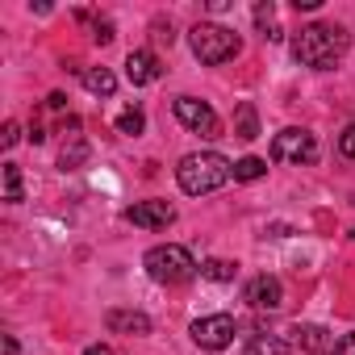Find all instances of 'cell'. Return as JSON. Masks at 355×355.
Here are the masks:
<instances>
[{
    "label": "cell",
    "instance_id": "6da1fadb",
    "mask_svg": "<svg viewBox=\"0 0 355 355\" xmlns=\"http://www.w3.org/2000/svg\"><path fill=\"white\" fill-rule=\"evenodd\" d=\"M351 46V34L343 26H326V21H313V26H301V34L293 38V59L301 67H313V71H330Z\"/></svg>",
    "mask_w": 355,
    "mask_h": 355
},
{
    "label": "cell",
    "instance_id": "7a4b0ae2",
    "mask_svg": "<svg viewBox=\"0 0 355 355\" xmlns=\"http://www.w3.org/2000/svg\"><path fill=\"white\" fill-rule=\"evenodd\" d=\"M175 180H180V189L189 197H205V193H218L222 184L234 180V163L218 150H193L175 167Z\"/></svg>",
    "mask_w": 355,
    "mask_h": 355
},
{
    "label": "cell",
    "instance_id": "3957f363",
    "mask_svg": "<svg viewBox=\"0 0 355 355\" xmlns=\"http://www.w3.org/2000/svg\"><path fill=\"white\" fill-rule=\"evenodd\" d=\"M142 268H146V276L155 280V284H184V280H193L197 272H201V263L189 255V247H180V243H163V247H150L146 255H142Z\"/></svg>",
    "mask_w": 355,
    "mask_h": 355
},
{
    "label": "cell",
    "instance_id": "277c9868",
    "mask_svg": "<svg viewBox=\"0 0 355 355\" xmlns=\"http://www.w3.org/2000/svg\"><path fill=\"white\" fill-rule=\"evenodd\" d=\"M189 46H193V55H197L201 63H209V67L230 63V59L243 51L239 34L226 30V26H218V21H197V26L189 30Z\"/></svg>",
    "mask_w": 355,
    "mask_h": 355
},
{
    "label": "cell",
    "instance_id": "5b68a950",
    "mask_svg": "<svg viewBox=\"0 0 355 355\" xmlns=\"http://www.w3.org/2000/svg\"><path fill=\"white\" fill-rule=\"evenodd\" d=\"M171 109H175V121H180L184 130H193L201 138H222V117L205 101H197V96H175Z\"/></svg>",
    "mask_w": 355,
    "mask_h": 355
},
{
    "label": "cell",
    "instance_id": "8992f818",
    "mask_svg": "<svg viewBox=\"0 0 355 355\" xmlns=\"http://www.w3.org/2000/svg\"><path fill=\"white\" fill-rule=\"evenodd\" d=\"M272 159L276 163H313L318 159V138L301 125H288L272 138Z\"/></svg>",
    "mask_w": 355,
    "mask_h": 355
},
{
    "label": "cell",
    "instance_id": "52a82bcc",
    "mask_svg": "<svg viewBox=\"0 0 355 355\" xmlns=\"http://www.w3.org/2000/svg\"><path fill=\"white\" fill-rule=\"evenodd\" d=\"M234 334H239V326H234L230 313H209V318L193 322V343L205 347V351H226L234 343Z\"/></svg>",
    "mask_w": 355,
    "mask_h": 355
},
{
    "label": "cell",
    "instance_id": "ba28073f",
    "mask_svg": "<svg viewBox=\"0 0 355 355\" xmlns=\"http://www.w3.org/2000/svg\"><path fill=\"white\" fill-rule=\"evenodd\" d=\"M125 222H134L142 230H167L175 222V209L167 201H138V205L125 209Z\"/></svg>",
    "mask_w": 355,
    "mask_h": 355
},
{
    "label": "cell",
    "instance_id": "9c48e42d",
    "mask_svg": "<svg viewBox=\"0 0 355 355\" xmlns=\"http://www.w3.org/2000/svg\"><path fill=\"white\" fill-rule=\"evenodd\" d=\"M243 301H247L251 309H280V305H284V288H280L276 276H255V280H247Z\"/></svg>",
    "mask_w": 355,
    "mask_h": 355
},
{
    "label": "cell",
    "instance_id": "30bf717a",
    "mask_svg": "<svg viewBox=\"0 0 355 355\" xmlns=\"http://www.w3.org/2000/svg\"><path fill=\"white\" fill-rule=\"evenodd\" d=\"M159 76H163V67H159V59H155L150 51H130V55H125V80H130L134 88L155 84Z\"/></svg>",
    "mask_w": 355,
    "mask_h": 355
},
{
    "label": "cell",
    "instance_id": "8fae6325",
    "mask_svg": "<svg viewBox=\"0 0 355 355\" xmlns=\"http://www.w3.org/2000/svg\"><path fill=\"white\" fill-rule=\"evenodd\" d=\"M105 326H109L113 334H130V338L150 334V318H146L142 309H109V313H105Z\"/></svg>",
    "mask_w": 355,
    "mask_h": 355
},
{
    "label": "cell",
    "instance_id": "7c38bea8",
    "mask_svg": "<svg viewBox=\"0 0 355 355\" xmlns=\"http://www.w3.org/2000/svg\"><path fill=\"white\" fill-rule=\"evenodd\" d=\"M293 338H297L305 351H313V355H322V351H338V343H334V334H330L326 326H293Z\"/></svg>",
    "mask_w": 355,
    "mask_h": 355
},
{
    "label": "cell",
    "instance_id": "4fadbf2b",
    "mask_svg": "<svg viewBox=\"0 0 355 355\" xmlns=\"http://www.w3.org/2000/svg\"><path fill=\"white\" fill-rule=\"evenodd\" d=\"M243 355H293V347L280 334H255V338H247Z\"/></svg>",
    "mask_w": 355,
    "mask_h": 355
},
{
    "label": "cell",
    "instance_id": "5bb4252c",
    "mask_svg": "<svg viewBox=\"0 0 355 355\" xmlns=\"http://www.w3.org/2000/svg\"><path fill=\"white\" fill-rule=\"evenodd\" d=\"M84 88H88L92 96H113V92H117V76H113L109 67H88V71H84Z\"/></svg>",
    "mask_w": 355,
    "mask_h": 355
},
{
    "label": "cell",
    "instance_id": "9a60e30c",
    "mask_svg": "<svg viewBox=\"0 0 355 355\" xmlns=\"http://www.w3.org/2000/svg\"><path fill=\"white\" fill-rule=\"evenodd\" d=\"M255 26H259V34H263L268 42H280V38H284V30H280V21H276V9H272V0H259V5H255Z\"/></svg>",
    "mask_w": 355,
    "mask_h": 355
},
{
    "label": "cell",
    "instance_id": "2e32d148",
    "mask_svg": "<svg viewBox=\"0 0 355 355\" xmlns=\"http://www.w3.org/2000/svg\"><path fill=\"white\" fill-rule=\"evenodd\" d=\"M259 175H268V163L259 155H247V159L234 163V180L239 184H251V180H259Z\"/></svg>",
    "mask_w": 355,
    "mask_h": 355
},
{
    "label": "cell",
    "instance_id": "e0dca14e",
    "mask_svg": "<svg viewBox=\"0 0 355 355\" xmlns=\"http://www.w3.org/2000/svg\"><path fill=\"white\" fill-rule=\"evenodd\" d=\"M84 159H88V142H84V138H71V142H63V155H59V167H63V171H76V167H84Z\"/></svg>",
    "mask_w": 355,
    "mask_h": 355
},
{
    "label": "cell",
    "instance_id": "ac0fdd59",
    "mask_svg": "<svg viewBox=\"0 0 355 355\" xmlns=\"http://www.w3.org/2000/svg\"><path fill=\"white\" fill-rule=\"evenodd\" d=\"M234 272H239V263H230V259H205V263H201V276H205V280H218V284L234 280Z\"/></svg>",
    "mask_w": 355,
    "mask_h": 355
},
{
    "label": "cell",
    "instance_id": "d6986e66",
    "mask_svg": "<svg viewBox=\"0 0 355 355\" xmlns=\"http://www.w3.org/2000/svg\"><path fill=\"white\" fill-rule=\"evenodd\" d=\"M5 201L9 205L21 201V167L17 163H5Z\"/></svg>",
    "mask_w": 355,
    "mask_h": 355
},
{
    "label": "cell",
    "instance_id": "ffe728a7",
    "mask_svg": "<svg viewBox=\"0 0 355 355\" xmlns=\"http://www.w3.org/2000/svg\"><path fill=\"white\" fill-rule=\"evenodd\" d=\"M76 17H80V21H92V13H84V9H80ZM92 38H96L101 46L113 42V21H109V17H96V21H92Z\"/></svg>",
    "mask_w": 355,
    "mask_h": 355
},
{
    "label": "cell",
    "instance_id": "44dd1931",
    "mask_svg": "<svg viewBox=\"0 0 355 355\" xmlns=\"http://www.w3.org/2000/svg\"><path fill=\"white\" fill-rule=\"evenodd\" d=\"M142 125H146V117H142V109H125L121 117H117V134H142Z\"/></svg>",
    "mask_w": 355,
    "mask_h": 355
},
{
    "label": "cell",
    "instance_id": "7402d4cb",
    "mask_svg": "<svg viewBox=\"0 0 355 355\" xmlns=\"http://www.w3.org/2000/svg\"><path fill=\"white\" fill-rule=\"evenodd\" d=\"M234 134H239V138H255V134H259V121H255V109H251V105L239 109V130H234Z\"/></svg>",
    "mask_w": 355,
    "mask_h": 355
},
{
    "label": "cell",
    "instance_id": "603a6c76",
    "mask_svg": "<svg viewBox=\"0 0 355 355\" xmlns=\"http://www.w3.org/2000/svg\"><path fill=\"white\" fill-rule=\"evenodd\" d=\"M150 42H155V46H171V42H175V34H171V21L155 17V21H150Z\"/></svg>",
    "mask_w": 355,
    "mask_h": 355
},
{
    "label": "cell",
    "instance_id": "cb8c5ba5",
    "mask_svg": "<svg viewBox=\"0 0 355 355\" xmlns=\"http://www.w3.org/2000/svg\"><path fill=\"white\" fill-rule=\"evenodd\" d=\"M338 150H343L347 159H355V121H351V125L338 134Z\"/></svg>",
    "mask_w": 355,
    "mask_h": 355
},
{
    "label": "cell",
    "instance_id": "d4e9b609",
    "mask_svg": "<svg viewBox=\"0 0 355 355\" xmlns=\"http://www.w3.org/2000/svg\"><path fill=\"white\" fill-rule=\"evenodd\" d=\"M17 138H21V125L17 121H5V130H0V146L9 150V146H17Z\"/></svg>",
    "mask_w": 355,
    "mask_h": 355
},
{
    "label": "cell",
    "instance_id": "484cf974",
    "mask_svg": "<svg viewBox=\"0 0 355 355\" xmlns=\"http://www.w3.org/2000/svg\"><path fill=\"white\" fill-rule=\"evenodd\" d=\"M338 355H355V334H343V343H338Z\"/></svg>",
    "mask_w": 355,
    "mask_h": 355
},
{
    "label": "cell",
    "instance_id": "4316f807",
    "mask_svg": "<svg viewBox=\"0 0 355 355\" xmlns=\"http://www.w3.org/2000/svg\"><path fill=\"white\" fill-rule=\"evenodd\" d=\"M318 5H322V0H293V9H297V13H301V9H305V13H313Z\"/></svg>",
    "mask_w": 355,
    "mask_h": 355
},
{
    "label": "cell",
    "instance_id": "83f0119b",
    "mask_svg": "<svg viewBox=\"0 0 355 355\" xmlns=\"http://www.w3.org/2000/svg\"><path fill=\"white\" fill-rule=\"evenodd\" d=\"M46 105H51V109H63V105H67V96H63V92H51V96H46Z\"/></svg>",
    "mask_w": 355,
    "mask_h": 355
},
{
    "label": "cell",
    "instance_id": "f1b7e54d",
    "mask_svg": "<svg viewBox=\"0 0 355 355\" xmlns=\"http://www.w3.org/2000/svg\"><path fill=\"white\" fill-rule=\"evenodd\" d=\"M84 355H113V351H109V347H105V343H96V347H88V351H84Z\"/></svg>",
    "mask_w": 355,
    "mask_h": 355
},
{
    "label": "cell",
    "instance_id": "f546056e",
    "mask_svg": "<svg viewBox=\"0 0 355 355\" xmlns=\"http://www.w3.org/2000/svg\"><path fill=\"white\" fill-rule=\"evenodd\" d=\"M5 355H17V338H13V334L5 338Z\"/></svg>",
    "mask_w": 355,
    "mask_h": 355
},
{
    "label": "cell",
    "instance_id": "4dcf8cb0",
    "mask_svg": "<svg viewBox=\"0 0 355 355\" xmlns=\"http://www.w3.org/2000/svg\"><path fill=\"white\" fill-rule=\"evenodd\" d=\"M322 355H338V351H322Z\"/></svg>",
    "mask_w": 355,
    "mask_h": 355
}]
</instances>
